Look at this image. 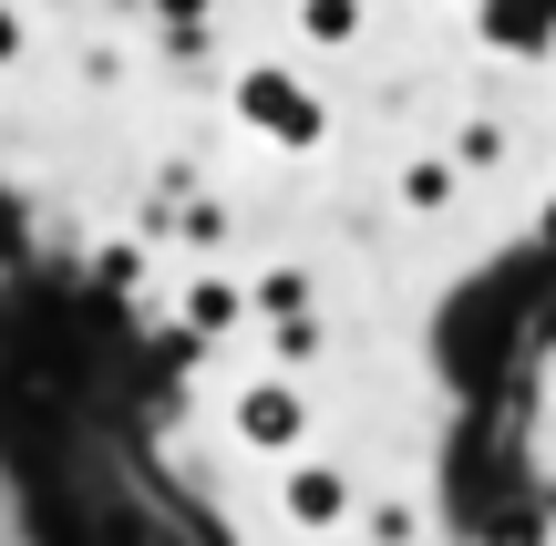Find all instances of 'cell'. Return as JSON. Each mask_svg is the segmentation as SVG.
<instances>
[{"label":"cell","instance_id":"cell-6","mask_svg":"<svg viewBox=\"0 0 556 546\" xmlns=\"http://www.w3.org/2000/svg\"><path fill=\"white\" fill-rule=\"evenodd\" d=\"M402 186H413V206H443V196H454V176H443V165H413Z\"/></svg>","mask_w":556,"mask_h":546},{"label":"cell","instance_id":"cell-1","mask_svg":"<svg viewBox=\"0 0 556 546\" xmlns=\"http://www.w3.org/2000/svg\"><path fill=\"white\" fill-rule=\"evenodd\" d=\"M238 114L258 124V135H278V144H309L319 135V103L299 93V82H278V73H248L238 82Z\"/></svg>","mask_w":556,"mask_h":546},{"label":"cell","instance_id":"cell-4","mask_svg":"<svg viewBox=\"0 0 556 546\" xmlns=\"http://www.w3.org/2000/svg\"><path fill=\"white\" fill-rule=\"evenodd\" d=\"M484 21H495V41H516V52L546 41V0H484Z\"/></svg>","mask_w":556,"mask_h":546},{"label":"cell","instance_id":"cell-5","mask_svg":"<svg viewBox=\"0 0 556 546\" xmlns=\"http://www.w3.org/2000/svg\"><path fill=\"white\" fill-rule=\"evenodd\" d=\"M299 21H309V41H351L361 31V0H309Z\"/></svg>","mask_w":556,"mask_h":546},{"label":"cell","instance_id":"cell-3","mask_svg":"<svg viewBox=\"0 0 556 546\" xmlns=\"http://www.w3.org/2000/svg\"><path fill=\"white\" fill-rule=\"evenodd\" d=\"M340 506H351V485H340V474H319V465H309V474L289 485V516H299V526H330Z\"/></svg>","mask_w":556,"mask_h":546},{"label":"cell","instance_id":"cell-2","mask_svg":"<svg viewBox=\"0 0 556 546\" xmlns=\"http://www.w3.org/2000/svg\"><path fill=\"white\" fill-rule=\"evenodd\" d=\"M238 433H248V444H268V454H289L299 433H309V412H299L289 382H258V392H238Z\"/></svg>","mask_w":556,"mask_h":546}]
</instances>
